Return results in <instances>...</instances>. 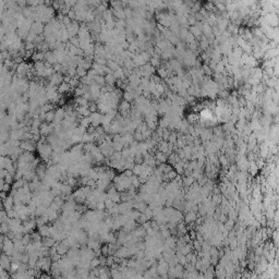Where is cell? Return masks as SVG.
Returning a JSON list of instances; mask_svg holds the SVG:
<instances>
[{
	"instance_id": "1",
	"label": "cell",
	"mask_w": 279,
	"mask_h": 279,
	"mask_svg": "<svg viewBox=\"0 0 279 279\" xmlns=\"http://www.w3.org/2000/svg\"><path fill=\"white\" fill-rule=\"evenodd\" d=\"M50 267H51L50 258L42 257L37 261V268L40 269V270H43V272H49Z\"/></svg>"
},
{
	"instance_id": "2",
	"label": "cell",
	"mask_w": 279,
	"mask_h": 279,
	"mask_svg": "<svg viewBox=\"0 0 279 279\" xmlns=\"http://www.w3.org/2000/svg\"><path fill=\"white\" fill-rule=\"evenodd\" d=\"M1 266H2V269H8L9 270L11 268V260L9 258V256H7L6 254L2 255V260H1Z\"/></svg>"
},
{
	"instance_id": "3",
	"label": "cell",
	"mask_w": 279,
	"mask_h": 279,
	"mask_svg": "<svg viewBox=\"0 0 279 279\" xmlns=\"http://www.w3.org/2000/svg\"><path fill=\"white\" fill-rule=\"evenodd\" d=\"M56 250H57V253L59 254V255H63V254H66L68 252V247L66 244H58L57 247H56Z\"/></svg>"
},
{
	"instance_id": "4",
	"label": "cell",
	"mask_w": 279,
	"mask_h": 279,
	"mask_svg": "<svg viewBox=\"0 0 279 279\" xmlns=\"http://www.w3.org/2000/svg\"><path fill=\"white\" fill-rule=\"evenodd\" d=\"M98 266H100V261H99V258H94V260L91 261V268L95 269V268H97Z\"/></svg>"
},
{
	"instance_id": "5",
	"label": "cell",
	"mask_w": 279,
	"mask_h": 279,
	"mask_svg": "<svg viewBox=\"0 0 279 279\" xmlns=\"http://www.w3.org/2000/svg\"><path fill=\"white\" fill-rule=\"evenodd\" d=\"M1 279H11L9 277V274H7L5 269H2V272H1Z\"/></svg>"
},
{
	"instance_id": "6",
	"label": "cell",
	"mask_w": 279,
	"mask_h": 279,
	"mask_svg": "<svg viewBox=\"0 0 279 279\" xmlns=\"http://www.w3.org/2000/svg\"><path fill=\"white\" fill-rule=\"evenodd\" d=\"M39 279H53V277H50L49 275H42V277Z\"/></svg>"
}]
</instances>
